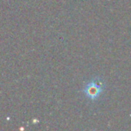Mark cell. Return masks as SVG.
<instances>
[{
    "label": "cell",
    "mask_w": 131,
    "mask_h": 131,
    "mask_svg": "<svg viewBox=\"0 0 131 131\" xmlns=\"http://www.w3.org/2000/svg\"><path fill=\"white\" fill-rule=\"evenodd\" d=\"M104 88L101 83H99L96 80H92L85 84V86L83 89V92L87 98L91 99V100H95L100 96Z\"/></svg>",
    "instance_id": "cell-1"
}]
</instances>
